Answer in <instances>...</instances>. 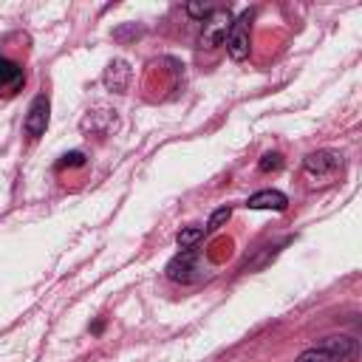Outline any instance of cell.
Wrapping results in <instances>:
<instances>
[{
  "label": "cell",
  "mask_w": 362,
  "mask_h": 362,
  "mask_svg": "<svg viewBox=\"0 0 362 362\" xmlns=\"http://www.w3.org/2000/svg\"><path fill=\"white\" fill-rule=\"evenodd\" d=\"M359 356V342L354 337H325L320 345L305 348L297 362H354Z\"/></svg>",
  "instance_id": "1"
},
{
  "label": "cell",
  "mask_w": 362,
  "mask_h": 362,
  "mask_svg": "<svg viewBox=\"0 0 362 362\" xmlns=\"http://www.w3.org/2000/svg\"><path fill=\"white\" fill-rule=\"evenodd\" d=\"M252 17H255V11L252 8H246L243 14H238L235 20H232V25H229V34H226V51H229V57L235 59V62H240V59H246L249 57V28H252Z\"/></svg>",
  "instance_id": "2"
},
{
  "label": "cell",
  "mask_w": 362,
  "mask_h": 362,
  "mask_svg": "<svg viewBox=\"0 0 362 362\" xmlns=\"http://www.w3.org/2000/svg\"><path fill=\"white\" fill-rule=\"evenodd\" d=\"M229 25H232V14H229L226 8H212V14L201 23V37H198V42H201L204 48H218V45L226 40Z\"/></svg>",
  "instance_id": "3"
},
{
  "label": "cell",
  "mask_w": 362,
  "mask_h": 362,
  "mask_svg": "<svg viewBox=\"0 0 362 362\" xmlns=\"http://www.w3.org/2000/svg\"><path fill=\"white\" fill-rule=\"evenodd\" d=\"M303 170L311 175V178H328L334 175L337 170H342V156L337 150H317V153H308L305 161H303Z\"/></svg>",
  "instance_id": "4"
},
{
  "label": "cell",
  "mask_w": 362,
  "mask_h": 362,
  "mask_svg": "<svg viewBox=\"0 0 362 362\" xmlns=\"http://www.w3.org/2000/svg\"><path fill=\"white\" fill-rule=\"evenodd\" d=\"M48 113H51L48 96H45V93L34 96V102L28 105V113H25V119H23V130H25L28 139H40V136L45 133V127H48Z\"/></svg>",
  "instance_id": "5"
},
{
  "label": "cell",
  "mask_w": 362,
  "mask_h": 362,
  "mask_svg": "<svg viewBox=\"0 0 362 362\" xmlns=\"http://www.w3.org/2000/svg\"><path fill=\"white\" fill-rule=\"evenodd\" d=\"M198 252L195 249H181L170 263H167V277L175 283H192L198 277Z\"/></svg>",
  "instance_id": "6"
},
{
  "label": "cell",
  "mask_w": 362,
  "mask_h": 362,
  "mask_svg": "<svg viewBox=\"0 0 362 362\" xmlns=\"http://www.w3.org/2000/svg\"><path fill=\"white\" fill-rule=\"evenodd\" d=\"M23 85H25L23 65L8 59V57H0V93L3 96H14L17 90H23Z\"/></svg>",
  "instance_id": "7"
},
{
  "label": "cell",
  "mask_w": 362,
  "mask_h": 362,
  "mask_svg": "<svg viewBox=\"0 0 362 362\" xmlns=\"http://www.w3.org/2000/svg\"><path fill=\"white\" fill-rule=\"evenodd\" d=\"M130 79H133V68H130L124 59H113V62L105 68V74H102L105 88L113 90V93H124L127 85H130Z\"/></svg>",
  "instance_id": "8"
},
{
  "label": "cell",
  "mask_w": 362,
  "mask_h": 362,
  "mask_svg": "<svg viewBox=\"0 0 362 362\" xmlns=\"http://www.w3.org/2000/svg\"><path fill=\"white\" fill-rule=\"evenodd\" d=\"M286 206H288V198L280 189H260V192L246 198V209H274V212H283Z\"/></svg>",
  "instance_id": "9"
},
{
  "label": "cell",
  "mask_w": 362,
  "mask_h": 362,
  "mask_svg": "<svg viewBox=\"0 0 362 362\" xmlns=\"http://www.w3.org/2000/svg\"><path fill=\"white\" fill-rule=\"evenodd\" d=\"M201 238H204V226H187L175 235V243H178V249H192Z\"/></svg>",
  "instance_id": "10"
},
{
  "label": "cell",
  "mask_w": 362,
  "mask_h": 362,
  "mask_svg": "<svg viewBox=\"0 0 362 362\" xmlns=\"http://www.w3.org/2000/svg\"><path fill=\"white\" fill-rule=\"evenodd\" d=\"M229 218H232V206H229V204H226V206H218V209L209 215V221H206L204 232H218V229H221V226H223Z\"/></svg>",
  "instance_id": "11"
},
{
  "label": "cell",
  "mask_w": 362,
  "mask_h": 362,
  "mask_svg": "<svg viewBox=\"0 0 362 362\" xmlns=\"http://www.w3.org/2000/svg\"><path fill=\"white\" fill-rule=\"evenodd\" d=\"M260 173H277L283 167V156L280 153H263V158L257 161Z\"/></svg>",
  "instance_id": "12"
},
{
  "label": "cell",
  "mask_w": 362,
  "mask_h": 362,
  "mask_svg": "<svg viewBox=\"0 0 362 362\" xmlns=\"http://www.w3.org/2000/svg\"><path fill=\"white\" fill-rule=\"evenodd\" d=\"M212 8H215V6H209V3H187V6H184V11H187L192 20H201V23L212 14Z\"/></svg>",
  "instance_id": "13"
},
{
  "label": "cell",
  "mask_w": 362,
  "mask_h": 362,
  "mask_svg": "<svg viewBox=\"0 0 362 362\" xmlns=\"http://www.w3.org/2000/svg\"><path fill=\"white\" fill-rule=\"evenodd\" d=\"M212 249H215V252H212L209 257H212V260H223V257H229L232 240H229V238H221V240H215V243H212Z\"/></svg>",
  "instance_id": "14"
},
{
  "label": "cell",
  "mask_w": 362,
  "mask_h": 362,
  "mask_svg": "<svg viewBox=\"0 0 362 362\" xmlns=\"http://www.w3.org/2000/svg\"><path fill=\"white\" fill-rule=\"evenodd\" d=\"M82 164H85V153L74 150V153H65V156H62V161H59L57 167L62 170V167H82Z\"/></svg>",
  "instance_id": "15"
}]
</instances>
